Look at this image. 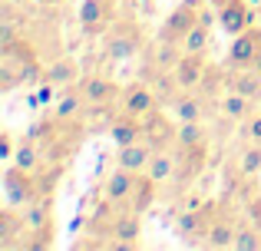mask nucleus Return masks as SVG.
Instances as JSON below:
<instances>
[{
    "instance_id": "6e6552de",
    "label": "nucleus",
    "mask_w": 261,
    "mask_h": 251,
    "mask_svg": "<svg viewBox=\"0 0 261 251\" xmlns=\"http://www.w3.org/2000/svg\"><path fill=\"white\" fill-rule=\"evenodd\" d=\"M205 0H182L159 26V40H169V43H182V37L198 23V13H202Z\"/></svg>"
},
{
    "instance_id": "0eeeda50",
    "label": "nucleus",
    "mask_w": 261,
    "mask_h": 251,
    "mask_svg": "<svg viewBox=\"0 0 261 251\" xmlns=\"http://www.w3.org/2000/svg\"><path fill=\"white\" fill-rule=\"evenodd\" d=\"M80 93H83V99H86V109L102 113V109H113V106H119L122 86L116 83V79L102 76V73H89V76L80 79Z\"/></svg>"
},
{
    "instance_id": "c85d7f7f",
    "label": "nucleus",
    "mask_w": 261,
    "mask_h": 251,
    "mask_svg": "<svg viewBox=\"0 0 261 251\" xmlns=\"http://www.w3.org/2000/svg\"><path fill=\"white\" fill-rule=\"evenodd\" d=\"M182 53H208V46H212V26H205V23H195L189 33L182 37Z\"/></svg>"
},
{
    "instance_id": "393cba45",
    "label": "nucleus",
    "mask_w": 261,
    "mask_h": 251,
    "mask_svg": "<svg viewBox=\"0 0 261 251\" xmlns=\"http://www.w3.org/2000/svg\"><path fill=\"white\" fill-rule=\"evenodd\" d=\"M86 109V99L80 90H66L60 93V99L53 103V119L57 123H73V119H80V113Z\"/></svg>"
},
{
    "instance_id": "7ed1b4c3",
    "label": "nucleus",
    "mask_w": 261,
    "mask_h": 251,
    "mask_svg": "<svg viewBox=\"0 0 261 251\" xmlns=\"http://www.w3.org/2000/svg\"><path fill=\"white\" fill-rule=\"evenodd\" d=\"M142 46H146V33H142L139 20H133V17L116 20L102 33V53H106V60H126L133 53H139Z\"/></svg>"
},
{
    "instance_id": "2eb2a0df",
    "label": "nucleus",
    "mask_w": 261,
    "mask_h": 251,
    "mask_svg": "<svg viewBox=\"0 0 261 251\" xmlns=\"http://www.w3.org/2000/svg\"><path fill=\"white\" fill-rule=\"evenodd\" d=\"M146 139L152 142L155 149H172L178 142V123H172L162 109L149 113L146 116Z\"/></svg>"
},
{
    "instance_id": "a878e982",
    "label": "nucleus",
    "mask_w": 261,
    "mask_h": 251,
    "mask_svg": "<svg viewBox=\"0 0 261 251\" xmlns=\"http://www.w3.org/2000/svg\"><path fill=\"white\" fill-rule=\"evenodd\" d=\"M178 149H192V152H208V129L202 123H178Z\"/></svg>"
},
{
    "instance_id": "6ab92c4d",
    "label": "nucleus",
    "mask_w": 261,
    "mask_h": 251,
    "mask_svg": "<svg viewBox=\"0 0 261 251\" xmlns=\"http://www.w3.org/2000/svg\"><path fill=\"white\" fill-rule=\"evenodd\" d=\"M225 90H235L248 99H261V73L255 66H228V76H225Z\"/></svg>"
},
{
    "instance_id": "bb28decb",
    "label": "nucleus",
    "mask_w": 261,
    "mask_h": 251,
    "mask_svg": "<svg viewBox=\"0 0 261 251\" xmlns=\"http://www.w3.org/2000/svg\"><path fill=\"white\" fill-rule=\"evenodd\" d=\"M13 162H17L20 169H27V172H40V169H43V162H46V155L40 152L37 139H23V142L17 146V155H13Z\"/></svg>"
},
{
    "instance_id": "c756f323",
    "label": "nucleus",
    "mask_w": 261,
    "mask_h": 251,
    "mask_svg": "<svg viewBox=\"0 0 261 251\" xmlns=\"http://www.w3.org/2000/svg\"><path fill=\"white\" fill-rule=\"evenodd\" d=\"M235 251H261V228L255 221H238V232H235Z\"/></svg>"
},
{
    "instance_id": "a211bd4d",
    "label": "nucleus",
    "mask_w": 261,
    "mask_h": 251,
    "mask_svg": "<svg viewBox=\"0 0 261 251\" xmlns=\"http://www.w3.org/2000/svg\"><path fill=\"white\" fill-rule=\"evenodd\" d=\"M136 179H139V175H133V172L116 165L113 172L106 175V182H102V202H109V205H126L133 188H136Z\"/></svg>"
},
{
    "instance_id": "9d476101",
    "label": "nucleus",
    "mask_w": 261,
    "mask_h": 251,
    "mask_svg": "<svg viewBox=\"0 0 261 251\" xmlns=\"http://www.w3.org/2000/svg\"><path fill=\"white\" fill-rule=\"evenodd\" d=\"M218 13V26H222L228 37H238L242 30L255 26V13L245 0H208Z\"/></svg>"
},
{
    "instance_id": "412c9836",
    "label": "nucleus",
    "mask_w": 261,
    "mask_h": 251,
    "mask_svg": "<svg viewBox=\"0 0 261 251\" xmlns=\"http://www.w3.org/2000/svg\"><path fill=\"white\" fill-rule=\"evenodd\" d=\"M146 175H149V179H152L159 188L169 185L172 179H178V152H175V146H172V149H155L152 159H149Z\"/></svg>"
},
{
    "instance_id": "7c9ffc66",
    "label": "nucleus",
    "mask_w": 261,
    "mask_h": 251,
    "mask_svg": "<svg viewBox=\"0 0 261 251\" xmlns=\"http://www.w3.org/2000/svg\"><path fill=\"white\" fill-rule=\"evenodd\" d=\"M238 172L245 179H255L261 172V142H248V146L238 152Z\"/></svg>"
},
{
    "instance_id": "cd10ccee",
    "label": "nucleus",
    "mask_w": 261,
    "mask_h": 251,
    "mask_svg": "<svg viewBox=\"0 0 261 251\" xmlns=\"http://www.w3.org/2000/svg\"><path fill=\"white\" fill-rule=\"evenodd\" d=\"M155 192H159V185H155V182L149 179V175H139V179H136V188H133V195H129V202H126V208H136V212H146V208L152 205Z\"/></svg>"
},
{
    "instance_id": "423d86ee",
    "label": "nucleus",
    "mask_w": 261,
    "mask_h": 251,
    "mask_svg": "<svg viewBox=\"0 0 261 251\" xmlns=\"http://www.w3.org/2000/svg\"><path fill=\"white\" fill-rule=\"evenodd\" d=\"M142 212H136V208H126V212L113 215V221H109L106 228V248L109 251H136L139 248V235H142Z\"/></svg>"
},
{
    "instance_id": "473e14b6",
    "label": "nucleus",
    "mask_w": 261,
    "mask_h": 251,
    "mask_svg": "<svg viewBox=\"0 0 261 251\" xmlns=\"http://www.w3.org/2000/svg\"><path fill=\"white\" fill-rule=\"evenodd\" d=\"M245 139H248V142H261V113H251V119L245 123Z\"/></svg>"
},
{
    "instance_id": "c9c22d12",
    "label": "nucleus",
    "mask_w": 261,
    "mask_h": 251,
    "mask_svg": "<svg viewBox=\"0 0 261 251\" xmlns=\"http://www.w3.org/2000/svg\"><path fill=\"white\" fill-rule=\"evenodd\" d=\"M33 4H37V7H63L66 0H33Z\"/></svg>"
},
{
    "instance_id": "2f4dec72",
    "label": "nucleus",
    "mask_w": 261,
    "mask_h": 251,
    "mask_svg": "<svg viewBox=\"0 0 261 251\" xmlns=\"http://www.w3.org/2000/svg\"><path fill=\"white\" fill-rule=\"evenodd\" d=\"M60 86H53L50 79H37V90L30 93V106H53L60 99Z\"/></svg>"
},
{
    "instance_id": "20e7f679",
    "label": "nucleus",
    "mask_w": 261,
    "mask_h": 251,
    "mask_svg": "<svg viewBox=\"0 0 261 251\" xmlns=\"http://www.w3.org/2000/svg\"><path fill=\"white\" fill-rule=\"evenodd\" d=\"M215 212H218L215 202H202V205L182 208V212L175 215V221H172L178 241H182V245H205V238H208V225H212V215H215Z\"/></svg>"
},
{
    "instance_id": "f03ea898",
    "label": "nucleus",
    "mask_w": 261,
    "mask_h": 251,
    "mask_svg": "<svg viewBox=\"0 0 261 251\" xmlns=\"http://www.w3.org/2000/svg\"><path fill=\"white\" fill-rule=\"evenodd\" d=\"M23 218H27V238H23V248H30V251L50 248V245H53V235H57V218H53V195L43 192L40 199H33L30 205L23 208Z\"/></svg>"
},
{
    "instance_id": "f8f14e48",
    "label": "nucleus",
    "mask_w": 261,
    "mask_h": 251,
    "mask_svg": "<svg viewBox=\"0 0 261 251\" xmlns=\"http://www.w3.org/2000/svg\"><path fill=\"white\" fill-rule=\"evenodd\" d=\"M258 53H261V23L248 26V30H242L238 37H231L228 66H251Z\"/></svg>"
},
{
    "instance_id": "aec40b11",
    "label": "nucleus",
    "mask_w": 261,
    "mask_h": 251,
    "mask_svg": "<svg viewBox=\"0 0 261 251\" xmlns=\"http://www.w3.org/2000/svg\"><path fill=\"white\" fill-rule=\"evenodd\" d=\"M215 103H218V113L235 126H245L251 119V113H255V99L242 96V93H235V90H225Z\"/></svg>"
},
{
    "instance_id": "4c0bfd02",
    "label": "nucleus",
    "mask_w": 261,
    "mask_h": 251,
    "mask_svg": "<svg viewBox=\"0 0 261 251\" xmlns=\"http://www.w3.org/2000/svg\"><path fill=\"white\" fill-rule=\"evenodd\" d=\"M258 23H261V13H258Z\"/></svg>"
},
{
    "instance_id": "dca6fc26",
    "label": "nucleus",
    "mask_w": 261,
    "mask_h": 251,
    "mask_svg": "<svg viewBox=\"0 0 261 251\" xmlns=\"http://www.w3.org/2000/svg\"><path fill=\"white\" fill-rule=\"evenodd\" d=\"M109 139H113L116 146H129V142L146 139V119L129 116V113L119 109L113 119H109Z\"/></svg>"
},
{
    "instance_id": "f3484780",
    "label": "nucleus",
    "mask_w": 261,
    "mask_h": 251,
    "mask_svg": "<svg viewBox=\"0 0 261 251\" xmlns=\"http://www.w3.org/2000/svg\"><path fill=\"white\" fill-rule=\"evenodd\" d=\"M205 103H208V96H202L198 90H182L172 103H169V109H172V116L178 123H202L205 119Z\"/></svg>"
},
{
    "instance_id": "b1692460",
    "label": "nucleus",
    "mask_w": 261,
    "mask_h": 251,
    "mask_svg": "<svg viewBox=\"0 0 261 251\" xmlns=\"http://www.w3.org/2000/svg\"><path fill=\"white\" fill-rule=\"evenodd\" d=\"M43 79H50L53 86H60V90H66V86L80 83V63L73 57H57L50 66L43 70Z\"/></svg>"
},
{
    "instance_id": "4468645a",
    "label": "nucleus",
    "mask_w": 261,
    "mask_h": 251,
    "mask_svg": "<svg viewBox=\"0 0 261 251\" xmlns=\"http://www.w3.org/2000/svg\"><path fill=\"white\" fill-rule=\"evenodd\" d=\"M175 79L182 90H198L205 79V73H208V60L202 57V53H182L178 57V63L172 66Z\"/></svg>"
},
{
    "instance_id": "9b49d317",
    "label": "nucleus",
    "mask_w": 261,
    "mask_h": 251,
    "mask_svg": "<svg viewBox=\"0 0 261 251\" xmlns=\"http://www.w3.org/2000/svg\"><path fill=\"white\" fill-rule=\"evenodd\" d=\"M159 106L162 103H159V96H155L152 83H129V86H122V96H119V109L122 113L146 119L149 113H155Z\"/></svg>"
},
{
    "instance_id": "72a5a7b5",
    "label": "nucleus",
    "mask_w": 261,
    "mask_h": 251,
    "mask_svg": "<svg viewBox=\"0 0 261 251\" xmlns=\"http://www.w3.org/2000/svg\"><path fill=\"white\" fill-rule=\"evenodd\" d=\"M13 155H17V142H13V135L7 132H0V159H13Z\"/></svg>"
},
{
    "instance_id": "39448f33",
    "label": "nucleus",
    "mask_w": 261,
    "mask_h": 251,
    "mask_svg": "<svg viewBox=\"0 0 261 251\" xmlns=\"http://www.w3.org/2000/svg\"><path fill=\"white\" fill-rule=\"evenodd\" d=\"M46 188L40 182V172H27L13 162L10 169L4 172V195H7V205H17V208H27L33 199H40Z\"/></svg>"
},
{
    "instance_id": "ddd939ff",
    "label": "nucleus",
    "mask_w": 261,
    "mask_h": 251,
    "mask_svg": "<svg viewBox=\"0 0 261 251\" xmlns=\"http://www.w3.org/2000/svg\"><path fill=\"white\" fill-rule=\"evenodd\" d=\"M152 152H155V146L149 139L129 142V146H119V152H116V165L126 169V172H133V175H146Z\"/></svg>"
},
{
    "instance_id": "e433bc0d",
    "label": "nucleus",
    "mask_w": 261,
    "mask_h": 251,
    "mask_svg": "<svg viewBox=\"0 0 261 251\" xmlns=\"http://www.w3.org/2000/svg\"><path fill=\"white\" fill-rule=\"evenodd\" d=\"M251 66H255V70L261 73V53H258V57H255V63H251Z\"/></svg>"
},
{
    "instance_id": "f704fd0d",
    "label": "nucleus",
    "mask_w": 261,
    "mask_h": 251,
    "mask_svg": "<svg viewBox=\"0 0 261 251\" xmlns=\"http://www.w3.org/2000/svg\"><path fill=\"white\" fill-rule=\"evenodd\" d=\"M245 208H248V221H255L261 228V195H251V199L245 202Z\"/></svg>"
},
{
    "instance_id": "f257e3e1",
    "label": "nucleus",
    "mask_w": 261,
    "mask_h": 251,
    "mask_svg": "<svg viewBox=\"0 0 261 251\" xmlns=\"http://www.w3.org/2000/svg\"><path fill=\"white\" fill-rule=\"evenodd\" d=\"M4 57H0V93H13L17 86L30 83V79H43V70L40 66L37 53L27 40H17L10 26H4V43H0Z\"/></svg>"
},
{
    "instance_id": "5701e85b",
    "label": "nucleus",
    "mask_w": 261,
    "mask_h": 251,
    "mask_svg": "<svg viewBox=\"0 0 261 251\" xmlns=\"http://www.w3.org/2000/svg\"><path fill=\"white\" fill-rule=\"evenodd\" d=\"M17 235H27V218H23V208L10 205L0 212V245L17 248Z\"/></svg>"
},
{
    "instance_id": "4be33fe9",
    "label": "nucleus",
    "mask_w": 261,
    "mask_h": 251,
    "mask_svg": "<svg viewBox=\"0 0 261 251\" xmlns=\"http://www.w3.org/2000/svg\"><path fill=\"white\" fill-rule=\"evenodd\" d=\"M235 232H238L235 215H228L225 208H218V212L212 215V225H208V238H205V245H208V248H231V245H235Z\"/></svg>"
},
{
    "instance_id": "1a4fd4ad",
    "label": "nucleus",
    "mask_w": 261,
    "mask_h": 251,
    "mask_svg": "<svg viewBox=\"0 0 261 251\" xmlns=\"http://www.w3.org/2000/svg\"><path fill=\"white\" fill-rule=\"evenodd\" d=\"M76 20H80L83 37H102L116 23V7H113V0H83Z\"/></svg>"
}]
</instances>
